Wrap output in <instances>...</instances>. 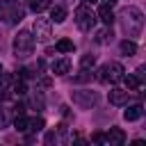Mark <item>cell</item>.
Returning <instances> with one entry per match:
<instances>
[{"label":"cell","instance_id":"obj_1","mask_svg":"<svg viewBox=\"0 0 146 146\" xmlns=\"http://www.w3.org/2000/svg\"><path fill=\"white\" fill-rule=\"evenodd\" d=\"M119 18H121L123 32H125L130 39H135V36L141 34V30H144V14H141V9H137V7H125Z\"/></svg>","mask_w":146,"mask_h":146},{"label":"cell","instance_id":"obj_2","mask_svg":"<svg viewBox=\"0 0 146 146\" xmlns=\"http://www.w3.org/2000/svg\"><path fill=\"white\" fill-rule=\"evenodd\" d=\"M34 43L36 39L32 36V32L27 30H21L16 36H14V43H11V50H14V57L16 59H27L34 50Z\"/></svg>","mask_w":146,"mask_h":146},{"label":"cell","instance_id":"obj_3","mask_svg":"<svg viewBox=\"0 0 146 146\" xmlns=\"http://www.w3.org/2000/svg\"><path fill=\"white\" fill-rule=\"evenodd\" d=\"M96 73H98V75H96L98 82H105V84L112 82V84H114V82H121V78H123L125 71H123V66H121L119 62H107V64H103Z\"/></svg>","mask_w":146,"mask_h":146},{"label":"cell","instance_id":"obj_4","mask_svg":"<svg viewBox=\"0 0 146 146\" xmlns=\"http://www.w3.org/2000/svg\"><path fill=\"white\" fill-rule=\"evenodd\" d=\"M73 16H75V25H78L82 32H89V30L96 25V14H94V11H91V7H89V5H84V2L75 9V14H73Z\"/></svg>","mask_w":146,"mask_h":146},{"label":"cell","instance_id":"obj_5","mask_svg":"<svg viewBox=\"0 0 146 146\" xmlns=\"http://www.w3.org/2000/svg\"><path fill=\"white\" fill-rule=\"evenodd\" d=\"M71 100H73V105H78V107H82V110H91V107L98 103V94H96V91L80 89V91H73Z\"/></svg>","mask_w":146,"mask_h":146},{"label":"cell","instance_id":"obj_6","mask_svg":"<svg viewBox=\"0 0 146 146\" xmlns=\"http://www.w3.org/2000/svg\"><path fill=\"white\" fill-rule=\"evenodd\" d=\"M32 30H34V39L41 41V43H48L50 36H52V32H50V18H41L39 14L34 18V27Z\"/></svg>","mask_w":146,"mask_h":146},{"label":"cell","instance_id":"obj_7","mask_svg":"<svg viewBox=\"0 0 146 146\" xmlns=\"http://www.w3.org/2000/svg\"><path fill=\"white\" fill-rule=\"evenodd\" d=\"M128 89H119V87H114L112 91H110V103L114 105V107H123V105H128Z\"/></svg>","mask_w":146,"mask_h":146},{"label":"cell","instance_id":"obj_8","mask_svg":"<svg viewBox=\"0 0 146 146\" xmlns=\"http://www.w3.org/2000/svg\"><path fill=\"white\" fill-rule=\"evenodd\" d=\"M105 144H110V146H121V144H125V132H123L121 128H110V132L105 135Z\"/></svg>","mask_w":146,"mask_h":146},{"label":"cell","instance_id":"obj_9","mask_svg":"<svg viewBox=\"0 0 146 146\" xmlns=\"http://www.w3.org/2000/svg\"><path fill=\"white\" fill-rule=\"evenodd\" d=\"M14 7H16V2H14V0H0V21H5V23H11Z\"/></svg>","mask_w":146,"mask_h":146},{"label":"cell","instance_id":"obj_10","mask_svg":"<svg viewBox=\"0 0 146 146\" xmlns=\"http://www.w3.org/2000/svg\"><path fill=\"white\" fill-rule=\"evenodd\" d=\"M141 116H144V107H141L139 103L128 105V110L123 112V119H125V121H137V119H141Z\"/></svg>","mask_w":146,"mask_h":146},{"label":"cell","instance_id":"obj_11","mask_svg":"<svg viewBox=\"0 0 146 146\" xmlns=\"http://www.w3.org/2000/svg\"><path fill=\"white\" fill-rule=\"evenodd\" d=\"M96 18H100V21H103L105 25H112L116 16H114L112 7H107V5H100V7H98V14H96Z\"/></svg>","mask_w":146,"mask_h":146},{"label":"cell","instance_id":"obj_12","mask_svg":"<svg viewBox=\"0 0 146 146\" xmlns=\"http://www.w3.org/2000/svg\"><path fill=\"white\" fill-rule=\"evenodd\" d=\"M68 71H71V59L68 57H62V59L52 62V73L55 75H66Z\"/></svg>","mask_w":146,"mask_h":146},{"label":"cell","instance_id":"obj_13","mask_svg":"<svg viewBox=\"0 0 146 146\" xmlns=\"http://www.w3.org/2000/svg\"><path fill=\"white\" fill-rule=\"evenodd\" d=\"M64 135H66V128L64 125H57V130H52V132L46 135V144H62L64 141Z\"/></svg>","mask_w":146,"mask_h":146},{"label":"cell","instance_id":"obj_14","mask_svg":"<svg viewBox=\"0 0 146 146\" xmlns=\"http://www.w3.org/2000/svg\"><path fill=\"white\" fill-rule=\"evenodd\" d=\"M64 21H66V9L62 5L50 7V23H64Z\"/></svg>","mask_w":146,"mask_h":146},{"label":"cell","instance_id":"obj_15","mask_svg":"<svg viewBox=\"0 0 146 146\" xmlns=\"http://www.w3.org/2000/svg\"><path fill=\"white\" fill-rule=\"evenodd\" d=\"M94 39H96V43H100V46L110 43V41H112V27H110V25H105L103 30H98V32H96V36H94Z\"/></svg>","mask_w":146,"mask_h":146},{"label":"cell","instance_id":"obj_16","mask_svg":"<svg viewBox=\"0 0 146 146\" xmlns=\"http://www.w3.org/2000/svg\"><path fill=\"white\" fill-rule=\"evenodd\" d=\"M55 50H57V52H62V55H66V52H73V50H75V46H73V41H71V39H59V41L55 43Z\"/></svg>","mask_w":146,"mask_h":146},{"label":"cell","instance_id":"obj_17","mask_svg":"<svg viewBox=\"0 0 146 146\" xmlns=\"http://www.w3.org/2000/svg\"><path fill=\"white\" fill-rule=\"evenodd\" d=\"M123 82H125V87H128V91H135V89H139L141 87V82H139V78L137 75H132V73H123V78H121Z\"/></svg>","mask_w":146,"mask_h":146},{"label":"cell","instance_id":"obj_18","mask_svg":"<svg viewBox=\"0 0 146 146\" xmlns=\"http://www.w3.org/2000/svg\"><path fill=\"white\" fill-rule=\"evenodd\" d=\"M121 52H123V55H128V57L137 55V43H135L132 39H125V41H121Z\"/></svg>","mask_w":146,"mask_h":146},{"label":"cell","instance_id":"obj_19","mask_svg":"<svg viewBox=\"0 0 146 146\" xmlns=\"http://www.w3.org/2000/svg\"><path fill=\"white\" fill-rule=\"evenodd\" d=\"M50 2H52V0H30V9H32L34 14H41V11H46V9L50 7Z\"/></svg>","mask_w":146,"mask_h":146},{"label":"cell","instance_id":"obj_20","mask_svg":"<svg viewBox=\"0 0 146 146\" xmlns=\"http://www.w3.org/2000/svg\"><path fill=\"white\" fill-rule=\"evenodd\" d=\"M27 123H30V119H27L25 114H18V116L14 119V128H16L18 132H27Z\"/></svg>","mask_w":146,"mask_h":146},{"label":"cell","instance_id":"obj_21","mask_svg":"<svg viewBox=\"0 0 146 146\" xmlns=\"http://www.w3.org/2000/svg\"><path fill=\"white\" fill-rule=\"evenodd\" d=\"M43 125H46V123H43V119H41V116H34V119H30L27 130H30V132H41V130H43Z\"/></svg>","mask_w":146,"mask_h":146},{"label":"cell","instance_id":"obj_22","mask_svg":"<svg viewBox=\"0 0 146 146\" xmlns=\"http://www.w3.org/2000/svg\"><path fill=\"white\" fill-rule=\"evenodd\" d=\"M80 66H82V71L94 68V66H96V57H94V55H84V57L80 59Z\"/></svg>","mask_w":146,"mask_h":146},{"label":"cell","instance_id":"obj_23","mask_svg":"<svg viewBox=\"0 0 146 146\" xmlns=\"http://www.w3.org/2000/svg\"><path fill=\"white\" fill-rule=\"evenodd\" d=\"M9 121H11V114H9V110L0 107V128H7V125H9Z\"/></svg>","mask_w":146,"mask_h":146},{"label":"cell","instance_id":"obj_24","mask_svg":"<svg viewBox=\"0 0 146 146\" xmlns=\"http://www.w3.org/2000/svg\"><path fill=\"white\" fill-rule=\"evenodd\" d=\"M23 16H25V9H23L21 5H16V7H14V16H11V23H18Z\"/></svg>","mask_w":146,"mask_h":146},{"label":"cell","instance_id":"obj_25","mask_svg":"<svg viewBox=\"0 0 146 146\" xmlns=\"http://www.w3.org/2000/svg\"><path fill=\"white\" fill-rule=\"evenodd\" d=\"M18 114H25V105L23 103H16L14 105V116H18Z\"/></svg>","mask_w":146,"mask_h":146},{"label":"cell","instance_id":"obj_26","mask_svg":"<svg viewBox=\"0 0 146 146\" xmlns=\"http://www.w3.org/2000/svg\"><path fill=\"white\" fill-rule=\"evenodd\" d=\"M91 141H94V144H105V135H100V132H96V135L91 137Z\"/></svg>","mask_w":146,"mask_h":146},{"label":"cell","instance_id":"obj_27","mask_svg":"<svg viewBox=\"0 0 146 146\" xmlns=\"http://www.w3.org/2000/svg\"><path fill=\"white\" fill-rule=\"evenodd\" d=\"M144 71H146V68H144V66H139V68H137V71H135V75H137V78H139V82H144Z\"/></svg>","mask_w":146,"mask_h":146},{"label":"cell","instance_id":"obj_28","mask_svg":"<svg viewBox=\"0 0 146 146\" xmlns=\"http://www.w3.org/2000/svg\"><path fill=\"white\" fill-rule=\"evenodd\" d=\"M100 2H103V5H107V7H114L119 0H100Z\"/></svg>","mask_w":146,"mask_h":146},{"label":"cell","instance_id":"obj_29","mask_svg":"<svg viewBox=\"0 0 146 146\" xmlns=\"http://www.w3.org/2000/svg\"><path fill=\"white\" fill-rule=\"evenodd\" d=\"M84 5H94V2H98V0H82Z\"/></svg>","mask_w":146,"mask_h":146},{"label":"cell","instance_id":"obj_30","mask_svg":"<svg viewBox=\"0 0 146 146\" xmlns=\"http://www.w3.org/2000/svg\"><path fill=\"white\" fill-rule=\"evenodd\" d=\"M0 71H2V66H0Z\"/></svg>","mask_w":146,"mask_h":146}]
</instances>
